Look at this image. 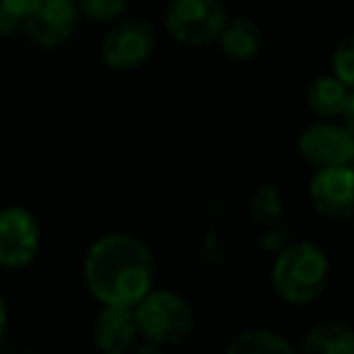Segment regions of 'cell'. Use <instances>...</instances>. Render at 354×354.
I'll return each mask as SVG.
<instances>
[{
	"mask_svg": "<svg viewBox=\"0 0 354 354\" xmlns=\"http://www.w3.org/2000/svg\"><path fill=\"white\" fill-rule=\"evenodd\" d=\"M83 274L90 294L102 306L136 308L153 291L156 265L146 243L127 233H109L90 245Z\"/></svg>",
	"mask_w": 354,
	"mask_h": 354,
	"instance_id": "6da1fadb",
	"label": "cell"
},
{
	"mask_svg": "<svg viewBox=\"0 0 354 354\" xmlns=\"http://www.w3.org/2000/svg\"><path fill=\"white\" fill-rule=\"evenodd\" d=\"M328 255L313 243H294L272 265V289L281 301L304 306L315 301L328 284Z\"/></svg>",
	"mask_w": 354,
	"mask_h": 354,
	"instance_id": "7a4b0ae2",
	"label": "cell"
},
{
	"mask_svg": "<svg viewBox=\"0 0 354 354\" xmlns=\"http://www.w3.org/2000/svg\"><path fill=\"white\" fill-rule=\"evenodd\" d=\"M138 335L160 347L180 344L192 335L194 313L189 304L175 291L153 289L133 308Z\"/></svg>",
	"mask_w": 354,
	"mask_h": 354,
	"instance_id": "3957f363",
	"label": "cell"
},
{
	"mask_svg": "<svg viewBox=\"0 0 354 354\" xmlns=\"http://www.w3.org/2000/svg\"><path fill=\"white\" fill-rule=\"evenodd\" d=\"M228 22L226 8L218 0H170L165 30L180 44L204 46L218 39Z\"/></svg>",
	"mask_w": 354,
	"mask_h": 354,
	"instance_id": "277c9868",
	"label": "cell"
},
{
	"mask_svg": "<svg viewBox=\"0 0 354 354\" xmlns=\"http://www.w3.org/2000/svg\"><path fill=\"white\" fill-rule=\"evenodd\" d=\"M41 228L37 216L25 207L0 209V267L22 270L39 252Z\"/></svg>",
	"mask_w": 354,
	"mask_h": 354,
	"instance_id": "5b68a950",
	"label": "cell"
},
{
	"mask_svg": "<svg viewBox=\"0 0 354 354\" xmlns=\"http://www.w3.org/2000/svg\"><path fill=\"white\" fill-rule=\"evenodd\" d=\"M299 151L304 160L318 170L342 167L354 160V138L344 124L320 122L301 133Z\"/></svg>",
	"mask_w": 354,
	"mask_h": 354,
	"instance_id": "8992f818",
	"label": "cell"
},
{
	"mask_svg": "<svg viewBox=\"0 0 354 354\" xmlns=\"http://www.w3.org/2000/svg\"><path fill=\"white\" fill-rule=\"evenodd\" d=\"M156 49V32L143 20H124L104 37L102 59L114 71H131L146 64Z\"/></svg>",
	"mask_w": 354,
	"mask_h": 354,
	"instance_id": "52a82bcc",
	"label": "cell"
},
{
	"mask_svg": "<svg viewBox=\"0 0 354 354\" xmlns=\"http://www.w3.org/2000/svg\"><path fill=\"white\" fill-rule=\"evenodd\" d=\"M308 194L320 216L347 221L354 216V170L349 165L318 170L310 180Z\"/></svg>",
	"mask_w": 354,
	"mask_h": 354,
	"instance_id": "ba28073f",
	"label": "cell"
},
{
	"mask_svg": "<svg viewBox=\"0 0 354 354\" xmlns=\"http://www.w3.org/2000/svg\"><path fill=\"white\" fill-rule=\"evenodd\" d=\"M75 0H44L41 8L25 22V32L39 46H59L71 39L78 25Z\"/></svg>",
	"mask_w": 354,
	"mask_h": 354,
	"instance_id": "9c48e42d",
	"label": "cell"
},
{
	"mask_svg": "<svg viewBox=\"0 0 354 354\" xmlns=\"http://www.w3.org/2000/svg\"><path fill=\"white\" fill-rule=\"evenodd\" d=\"M93 342L102 354H129L138 344L133 308L104 306L93 325Z\"/></svg>",
	"mask_w": 354,
	"mask_h": 354,
	"instance_id": "30bf717a",
	"label": "cell"
},
{
	"mask_svg": "<svg viewBox=\"0 0 354 354\" xmlns=\"http://www.w3.org/2000/svg\"><path fill=\"white\" fill-rule=\"evenodd\" d=\"M352 97V90L335 75H320L308 85L306 93V102H308L310 112L318 114L325 122H333L337 117H344V109Z\"/></svg>",
	"mask_w": 354,
	"mask_h": 354,
	"instance_id": "8fae6325",
	"label": "cell"
},
{
	"mask_svg": "<svg viewBox=\"0 0 354 354\" xmlns=\"http://www.w3.org/2000/svg\"><path fill=\"white\" fill-rule=\"evenodd\" d=\"M301 354H354V330L344 323H318L304 335Z\"/></svg>",
	"mask_w": 354,
	"mask_h": 354,
	"instance_id": "7c38bea8",
	"label": "cell"
},
{
	"mask_svg": "<svg viewBox=\"0 0 354 354\" xmlns=\"http://www.w3.org/2000/svg\"><path fill=\"white\" fill-rule=\"evenodd\" d=\"M218 41H221L223 54L231 61H250L255 59L262 46L260 27L245 17H236V20L226 22Z\"/></svg>",
	"mask_w": 354,
	"mask_h": 354,
	"instance_id": "4fadbf2b",
	"label": "cell"
},
{
	"mask_svg": "<svg viewBox=\"0 0 354 354\" xmlns=\"http://www.w3.org/2000/svg\"><path fill=\"white\" fill-rule=\"evenodd\" d=\"M226 354H296V352L284 335L267 328H252L238 335L228 344Z\"/></svg>",
	"mask_w": 354,
	"mask_h": 354,
	"instance_id": "5bb4252c",
	"label": "cell"
},
{
	"mask_svg": "<svg viewBox=\"0 0 354 354\" xmlns=\"http://www.w3.org/2000/svg\"><path fill=\"white\" fill-rule=\"evenodd\" d=\"M44 0H0V35H15L41 8Z\"/></svg>",
	"mask_w": 354,
	"mask_h": 354,
	"instance_id": "9a60e30c",
	"label": "cell"
},
{
	"mask_svg": "<svg viewBox=\"0 0 354 354\" xmlns=\"http://www.w3.org/2000/svg\"><path fill=\"white\" fill-rule=\"evenodd\" d=\"M250 214L260 226H272V223L279 221V216H281L279 189L272 187V185L257 187L250 199Z\"/></svg>",
	"mask_w": 354,
	"mask_h": 354,
	"instance_id": "2e32d148",
	"label": "cell"
},
{
	"mask_svg": "<svg viewBox=\"0 0 354 354\" xmlns=\"http://www.w3.org/2000/svg\"><path fill=\"white\" fill-rule=\"evenodd\" d=\"M129 0H78V10L88 17L90 22H112L124 15Z\"/></svg>",
	"mask_w": 354,
	"mask_h": 354,
	"instance_id": "e0dca14e",
	"label": "cell"
},
{
	"mask_svg": "<svg viewBox=\"0 0 354 354\" xmlns=\"http://www.w3.org/2000/svg\"><path fill=\"white\" fill-rule=\"evenodd\" d=\"M333 73L354 93V35L344 37L333 54Z\"/></svg>",
	"mask_w": 354,
	"mask_h": 354,
	"instance_id": "ac0fdd59",
	"label": "cell"
},
{
	"mask_svg": "<svg viewBox=\"0 0 354 354\" xmlns=\"http://www.w3.org/2000/svg\"><path fill=\"white\" fill-rule=\"evenodd\" d=\"M129 354H162V347L160 344H153V342H148V339H143V342H138Z\"/></svg>",
	"mask_w": 354,
	"mask_h": 354,
	"instance_id": "d6986e66",
	"label": "cell"
},
{
	"mask_svg": "<svg viewBox=\"0 0 354 354\" xmlns=\"http://www.w3.org/2000/svg\"><path fill=\"white\" fill-rule=\"evenodd\" d=\"M344 127H347V131L352 133V138H354V93H352V97H349V104H347V109H344Z\"/></svg>",
	"mask_w": 354,
	"mask_h": 354,
	"instance_id": "ffe728a7",
	"label": "cell"
},
{
	"mask_svg": "<svg viewBox=\"0 0 354 354\" xmlns=\"http://www.w3.org/2000/svg\"><path fill=\"white\" fill-rule=\"evenodd\" d=\"M6 333H8V306L6 299L0 296V342L6 339Z\"/></svg>",
	"mask_w": 354,
	"mask_h": 354,
	"instance_id": "44dd1931",
	"label": "cell"
},
{
	"mask_svg": "<svg viewBox=\"0 0 354 354\" xmlns=\"http://www.w3.org/2000/svg\"><path fill=\"white\" fill-rule=\"evenodd\" d=\"M349 167H352V170H354V160H352V162H349Z\"/></svg>",
	"mask_w": 354,
	"mask_h": 354,
	"instance_id": "7402d4cb",
	"label": "cell"
},
{
	"mask_svg": "<svg viewBox=\"0 0 354 354\" xmlns=\"http://www.w3.org/2000/svg\"><path fill=\"white\" fill-rule=\"evenodd\" d=\"M22 354H37V352H22Z\"/></svg>",
	"mask_w": 354,
	"mask_h": 354,
	"instance_id": "603a6c76",
	"label": "cell"
}]
</instances>
